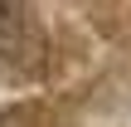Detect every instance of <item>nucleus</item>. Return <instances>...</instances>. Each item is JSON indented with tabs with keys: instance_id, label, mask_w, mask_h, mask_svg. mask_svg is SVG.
Here are the masks:
<instances>
[{
	"instance_id": "f257e3e1",
	"label": "nucleus",
	"mask_w": 131,
	"mask_h": 127,
	"mask_svg": "<svg viewBox=\"0 0 131 127\" xmlns=\"http://www.w3.org/2000/svg\"><path fill=\"white\" fill-rule=\"evenodd\" d=\"M0 127H10V113H0Z\"/></svg>"
}]
</instances>
